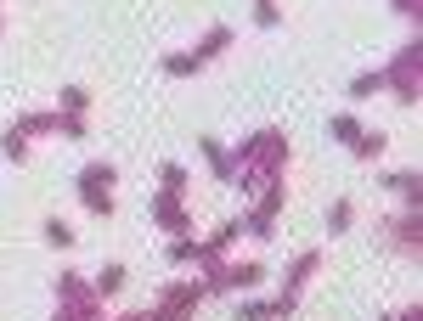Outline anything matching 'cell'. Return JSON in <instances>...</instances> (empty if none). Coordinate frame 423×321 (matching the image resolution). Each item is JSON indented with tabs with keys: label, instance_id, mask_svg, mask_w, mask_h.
I'll return each mask as SVG.
<instances>
[{
	"label": "cell",
	"instance_id": "cell-5",
	"mask_svg": "<svg viewBox=\"0 0 423 321\" xmlns=\"http://www.w3.org/2000/svg\"><path fill=\"white\" fill-rule=\"evenodd\" d=\"M46 237L57 242V248H68V242H73V232H68V226H63V220H51V226H46Z\"/></svg>",
	"mask_w": 423,
	"mask_h": 321
},
{
	"label": "cell",
	"instance_id": "cell-3",
	"mask_svg": "<svg viewBox=\"0 0 423 321\" xmlns=\"http://www.w3.org/2000/svg\"><path fill=\"white\" fill-rule=\"evenodd\" d=\"M192 68H198V57H169V62H164V74H175V80H187Z\"/></svg>",
	"mask_w": 423,
	"mask_h": 321
},
{
	"label": "cell",
	"instance_id": "cell-6",
	"mask_svg": "<svg viewBox=\"0 0 423 321\" xmlns=\"http://www.w3.org/2000/svg\"><path fill=\"white\" fill-rule=\"evenodd\" d=\"M333 136H339V141H355V119H333Z\"/></svg>",
	"mask_w": 423,
	"mask_h": 321
},
{
	"label": "cell",
	"instance_id": "cell-4",
	"mask_svg": "<svg viewBox=\"0 0 423 321\" xmlns=\"http://www.w3.org/2000/svg\"><path fill=\"white\" fill-rule=\"evenodd\" d=\"M350 220H355V214H350V203H333V214H328V226H333V232H345Z\"/></svg>",
	"mask_w": 423,
	"mask_h": 321
},
{
	"label": "cell",
	"instance_id": "cell-1",
	"mask_svg": "<svg viewBox=\"0 0 423 321\" xmlns=\"http://www.w3.org/2000/svg\"><path fill=\"white\" fill-rule=\"evenodd\" d=\"M152 220H158V226H169V232H181V226H187L181 197H175V192H169V197H158V203H152Z\"/></svg>",
	"mask_w": 423,
	"mask_h": 321
},
{
	"label": "cell",
	"instance_id": "cell-2",
	"mask_svg": "<svg viewBox=\"0 0 423 321\" xmlns=\"http://www.w3.org/2000/svg\"><path fill=\"white\" fill-rule=\"evenodd\" d=\"M119 288H125V265H108V271L96 276V299H113Z\"/></svg>",
	"mask_w": 423,
	"mask_h": 321
}]
</instances>
